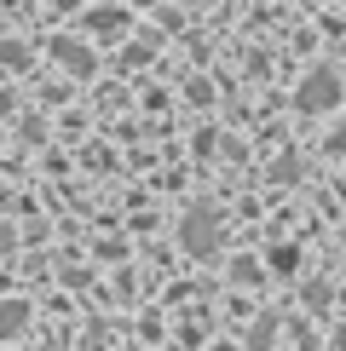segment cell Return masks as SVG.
I'll return each mask as SVG.
<instances>
[{
    "instance_id": "3",
    "label": "cell",
    "mask_w": 346,
    "mask_h": 351,
    "mask_svg": "<svg viewBox=\"0 0 346 351\" xmlns=\"http://www.w3.org/2000/svg\"><path fill=\"white\" fill-rule=\"evenodd\" d=\"M52 58L69 69V75H93V47H81V40H69V35L52 40Z\"/></svg>"
},
{
    "instance_id": "5",
    "label": "cell",
    "mask_w": 346,
    "mask_h": 351,
    "mask_svg": "<svg viewBox=\"0 0 346 351\" xmlns=\"http://www.w3.org/2000/svg\"><path fill=\"white\" fill-rule=\"evenodd\" d=\"M23 47H18V40H0V64H12V69H23Z\"/></svg>"
},
{
    "instance_id": "8",
    "label": "cell",
    "mask_w": 346,
    "mask_h": 351,
    "mask_svg": "<svg viewBox=\"0 0 346 351\" xmlns=\"http://www.w3.org/2000/svg\"><path fill=\"white\" fill-rule=\"evenodd\" d=\"M139 6H156V0H139Z\"/></svg>"
},
{
    "instance_id": "4",
    "label": "cell",
    "mask_w": 346,
    "mask_h": 351,
    "mask_svg": "<svg viewBox=\"0 0 346 351\" xmlns=\"http://www.w3.org/2000/svg\"><path fill=\"white\" fill-rule=\"evenodd\" d=\"M86 29H93V35H115V29H127V12L98 6V12H86Z\"/></svg>"
},
{
    "instance_id": "7",
    "label": "cell",
    "mask_w": 346,
    "mask_h": 351,
    "mask_svg": "<svg viewBox=\"0 0 346 351\" xmlns=\"http://www.w3.org/2000/svg\"><path fill=\"white\" fill-rule=\"evenodd\" d=\"M329 150H335V156H346V127H335V133H329Z\"/></svg>"
},
{
    "instance_id": "1",
    "label": "cell",
    "mask_w": 346,
    "mask_h": 351,
    "mask_svg": "<svg viewBox=\"0 0 346 351\" xmlns=\"http://www.w3.org/2000/svg\"><path fill=\"white\" fill-rule=\"evenodd\" d=\"M335 104H341V75L329 64H317L312 75L295 86V110L300 115H317V110H335Z\"/></svg>"
},
{
    "instance_id": "2",
    "label": "cell",
    "mask_w": 346,
    "mask_h": 351,
    "mask_svg": "<svg viewBox=\"0 0 346 351\" xmlns=\"http://www.w3.org/2000/svg\"><path fill=\"white\" fill-rule=\"evenodd\" d=\"M179 230H185V242H191V254H214V237H220V219H214V208H191Z\"/></svg>"
},
{
    "instance_id": "6",
    "label": "cell",
    "mask_w": 346,
    "mask_h": 351,
    "mask_svg": "<svg viewBox=\"0 0 346 351\" xmlns=\"http://www.w3.org/2000/svg\"><path fill=\"white\" fill-rule=\"evenodd\" d=\"M271 179H283V184L300 179V162H277V167H271Z\"/></svg>"
}]
</instances>
